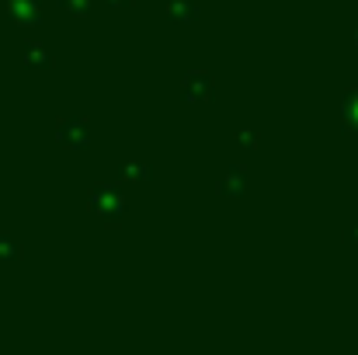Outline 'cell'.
<instances>
[{"mask_svg":"<svg viewBox=\"0 0 358 355\" xmlns=\"http://www.w3.org/2000/svg\"><path fill=\"white\" fill-rule=\"evenodd\" d=\"M122 178H125V181H150V178H153V167H150L146 160H132V164H125Z\"/></svg>","mask_w":358,"mask_h":355,"instance_id":"ba28073f","label":"cell"},{"mask_svg":"<svg viewBox=\"0 0 358 355\" xmlns=\"http://www.w3.org/2000/svg\"><path fill=\"white\" fill-rule=\"evenodd\" d=\"M21 258V247H17V240L10 234H3L0 230V261H17Z\"/></svg>","mask_w":358,"mask_h":355,"instance_id":"30bf717a","label":"cell"},{"mask_svg":"<svg viewBox=\"0 0 358 355\" xmlns=\"http://www.w3.org/2000/svg\"><path fill=\"white\" fill-rule=\"evenodd\" d=\"M7 14L14 25L35 28V25H42V0H7Z\"/></svg>","mask_w":358,"mask_h":355,"instance_id":"277c9868","label":"cell"},{"mask_svg":"<svg viewBox=\"0 0 358 355\" xmlns=\"http://www.w3.org/2000/svg\"><path fill=\"white\" fill-rule=\"evenodd\" d=\"M87 209L94 216H101L108 227H115L122 220V213H125V192L119 185H94L91 195H87Z\"/></svg>","mask_w":358,"mask_h":355,"instance_id":"6da1fadb","label":"cell"},{"mask_svg":"<svg viewBox=\"0 0 358 355\" xmlns=\"http://www.w3.org/2000/svg\"><path fill=\"white\" fill-rule=\"evenodd\" d=\"M345 118L358 129V91H348V98H345Z\"/></svg>","mask_w":358,"mask_h":355,"instance_id":"8fae6325","label":"cell"},{"mask_svg":"<svg viewBox=\"0 0 358 355\" xmlns=\"http://www.w3.org/2000/svg\"><path fill=\"white\" fill-rule=\"evenodd\" d=\"M105 4H108V7H122V11L132 7V0H105Z\"/></svg>","mask_w":358,"mask_h":355,"instance_id":"4fadbf2b","label":"cell"},{"mask_svg":"<svg viewBox=\"0 0 358 355\" xmlns=\"http://www.w3.org/2000/svg\"><path fill=\"white\" fill-rule=\"evenodd\" d=\"M243 185H247V171H243L240 164H234L230 171L220 174L216 192H220V195H230V199H240V195H243Z\"/></svg>","mask_w":358,"mask_h":355,"instance_id":"5b68a950","label":"cell"},{"mask_svg":"<svg viewBox=\"0 0 358 355\" xmlns=\"http://www.w3.org/2000/svg\"><path fill=\"white\" fill-rule=\"evenodd\" d=\"M21 49H24L21 53V63L28 70H52V56H49V49L42 42H24Z\"/></svg>","mask_w":358,"mask_h":355,"instance_id":"8992f818","label":"cell"},{"mask_svg":"<svg viewBox=\"0 0 358 355\" xmlns=\"http://www.w3.org/2000/svg\"><path fill=\"white\" fill-rule=\"evenodd\" d=\"M56 143L66 150H87L91 146V125L84 118H59L56 122Z\"/></svg>","mask_w":358,"mask_h":355,"instance_id":"3957f363","label":"cell"},{"mask_svg":"<svg viewBox=\"0 0 358 355\" xmlns=\"http://www.w3.org/2000/svg\"><path fill=\"white\" fill-rule=\"evenodd\" d=\"M237 146H243V150H254V146H257V132H254V129H240V132H237Z\"/></svg>","mask_w":358,"mask_h":355,"instance_id":"7c38bea8","label":"cell"},{"mask_svg":"<svg viewBox=\"0 0 358 355\" xmlns=\"http://www.w3.org/2000/svg\"><path fill=\"white\" fill-rule=\"evenodd\" d=\"M56 4H59L63 14H70V18H84V14H91V4H94V0H56Z\"/></svg>","mask_w":358,"mask_h":355,"instance_id":"9c48e42d","label":"cell"},{"mask_svg":"<svg viewBox=\"0 0 358 355\" xmlns=\"http://www.w3.org/2000/svg\"><path fill=\"white\" fill-rule=\"evenodd\" d=\"M213 95H216V84H213V77H209L206 70H188V74L181 77V98H185V102L206 105V102H213Z\"/></svg>","mask_w":358,"mask_h":355,"instance_id":"7a4b0ae2","label":"cell"},{"mask_svg":"<svg viewBox=\"0 0 358 355\" xmlns=\"http://www.w3.org/2000/svg\"><path fill=\"white\" fill-rule=\"evenodd\" d=\"M202 11V0H167V14L171 21H181V25H192Z\"/></svg>","mask_w":358,"mask_h":355,"instance_id":"52a82bcc","label":"cell"}]
</instances>
